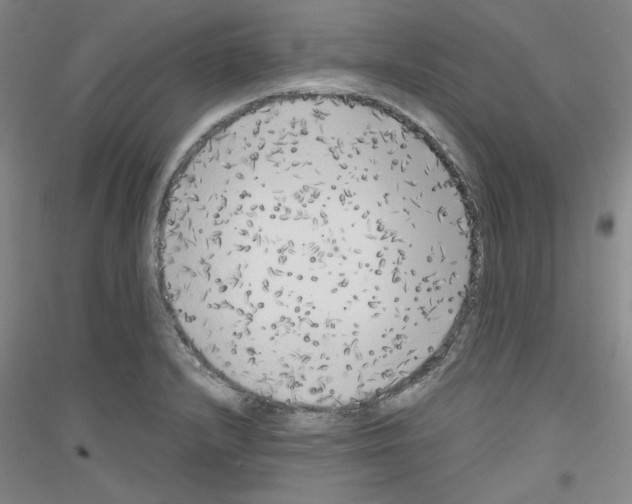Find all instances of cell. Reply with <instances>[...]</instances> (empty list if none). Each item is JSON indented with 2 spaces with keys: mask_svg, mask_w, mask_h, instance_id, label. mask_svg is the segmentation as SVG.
Here are the masks:
<instances>
[{
  "mask_svg": "<svg viewBox=\"0 0 632 504\" xmlns=\"http://www.w3.org/2000/svg\"><path fill=\"white\" fill-rule=\"evenodd\" d=\"M159 221L165 309L211 373L257 399L341 409L435 357L468 295V218L436 168L330 113L240 123L175 176Z\"/></svg>",
  "mask_w": 632,
  "mask_h": 504,
  "instance_id": "6da1fadb",
  "label": "cell"
}]
</instances>
